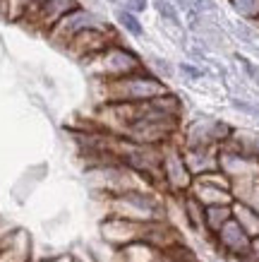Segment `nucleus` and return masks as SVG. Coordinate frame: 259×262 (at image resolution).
<instances>
[{
  "instance_id": "obj_26",
  "label": "nucleus",
  "mask_w": 259,
  "mask_h": 262,
  "mask_svg": "<svg viewBox=\"0 0 259 262\" xmlns=\"http://www.w3.org/2000/svg\"><path fill=\"white\" fill-rule=\"evenodd\" d=\"M75 262H82V260H79V257H75Z\"/></svg>"
},
{
  "instance_id": "obj_8",
  "label": "nucleus",
  "mask_w": 259,
  "mask_h": 262,
  "mask_svg": "<svg viewBox=\"0 0 259 262\" xmlns=\"http://www.w3.org/2000/svg\"><path fill=\"white\" fill-rule=\"evenodd\" d=\"M219 171L233 185L259 181V159L230 147V144H223L219 149Z\"/></svg>"
},
{
  "instance_id": "obj_15",
  "label": "nucleus",
  "mask_w": 259,
  "mask_h": 262,
  "mask_svg": "<svg viewBox=\"0 0 259 262\" xmlns=\"http://www.w3.org/2000/svg\"><path fill=\"white\" fill-rule=\"evenodd\" d=\"M233 219L243 226V231L250 238H257L259 236V212L257 209H252L250 205L236 200V202H233Z\"/></svg>"
},
{
  "instance_id": "obj_16",
  "label": "nucleus",
  "mask_w": 259,
  "mask_h": 262,
  "mask_svg": "<svg viewBox=\"0 0 259 262\" xmlns=\"http://www.w3.org/2000/svg\"><path fill=\"white\" fill-rule=\"evenodd\" d=\"M144 68L151 72V75H156L161 82H168L175 77V72H178V65H173L171 60H166L161 56H147L144 58Z\"/></svg>"
},
{
  "instance_id": "obj_2",
  "label": "nucleus",
  "mask_w": 259,
  "mask_h": 262,
  "mask_svg": "<svg viewBox=\"0 0 259 262\" xmlns=\"http://www.w3.org/2000/svg\"><path fill=\"white\" fill-rule=\"evenodd\" d=\"M108 216H120V219L139 224L166 222V212H168L163 200L147 188H130V190L108 195Z\"/></svg>"
},
{
  "instance_id": "obj_1",
  "label": "nucleus",
  "mask_w": 259,
  "mask_h": 262,
  "mask_svg": "<svg viewBox=\"0 0 259 262\" xmlns=\"http://www.w3.org/2000/svg\"><path fill=\"white\" fill-rule=\"evenodd\" d=\"M96 84L101 92V106H134V103L154 101L171 92L168 84L158 80L156 75H151L147 68L118 80L96 82Z\"/></svg>"
},
{
  "instance_id": "obj_3",
  "label": "nucleus",
  "mask_w": 259,
  "mask_h": 262,
  "mask_svg": "<svg viewBox=\"0 0 259 262\" xmlns=\"http://www.w3.org/2000/svg\"><path fill=\"white\" fill-rule=\"evenodd\" d=\"M84 70L94 77L96 82H110L132 75L137 70H144V60L139 53H134L132 48H127L123 41H115L113 46L101 51L99 56L84 60Z\"/></svg>"
},
{
  "instance_id": "obj_4",
  "label": "nucleus",
  "mask_w": 259,
  "mask_h": 262,
  "mask_svg": "<svg viewBox=\"0 0 259 262\" xmlns=\"http://www.w3.org/2000/svg\"><path fill=\"white\" fill-rule=\"evenodd\" d=\"M103 27H108V22H106L96 10L77 5L72 12H67L60 22L55 24L53 29L48 32V36H51V43H53V46L65 51V46H67L75 36H79V34H84V32H91V29H103Z\"/></svg>"
},
{
  "instance_id": "obj_6",
  "label": "nucleus",
  "mask_w": 259,
  "mask_h": 262,
  "mask_svg": "<svg viewBox=\"0 0 259 262\" xmlns=\"http://www.w3.org/2000/svg\"><path fill=\"white\" fill-rule=\"evenodd\" d=\"M161 181H163V190L171 192L173 198H180V195H187L192 183H195V176L190 173L187 164H185V157H182V149L178 142H171L163 147V157H161Z\"/></svg>"
},
{
  "instance_id": "obj_24",
  "label": "nucleus",
  "mask_w": 259,
  "mask_h": 262,
  "mask_svg": "<svg viewBox=\"0 0 259 262\" xmlns=\"http://www.w3.org/2000/svg\"><path fill=\"white\" fill-rule=\"evenodd\" d=\"M120 8L132 12V15H142L144 10L149 8V0H120Z\"/></svg>"
},
{
  "instance_id": "obj_10",
  "label": "nucleus",
  "mask_w": 259,
  "mask_h": 262,
  "mask_svg": "<svg viewBox=\"0 0 259 262\" xmlns=\"http://www.w3.org/2000/svg\"><path fill=\"white\" fill-rule=\"evenodd\" d=\"M211 241H214V246H216V250L223 253L226 257H233L238 262H247V257H250L252 238L245 233L243 226L236 219H230Z\"/></svg>"
},
{
  "instance_id": "obj_7",
  "label": "nucleus",
  "mask_w": 259,
  "mask_h": 262,
  "mask_svg": "<svg viewBox=\"0 0 259 262\" xmlns=\"http://www.w3.org/2000/svg\"><path fill=\"white\" fill-rule=\"evenodd\" d=\"M187 195H192L202 207L233 205L236 202V198H233V183L228 181L221 171L197 176Z\"/></svg>"
},
{
  "instance_id": "obj_22",
  "label": "nucleus",
  "mask_w": 259,
  "mask_h": 262,
  "mask_svg": "<svg viewBox=\"0 0 259 262\" xmlns=\"http://www.w3.org/2000/svg\"><path fill=\"white\" fill-rule=\"evenodd\" d=\"M233 34H236V36L243 41V43H247V46H254V41H257V32H254V29H252L247 22L233 24Z\"/></svg>"
},
{
  "instance_id": "obj_11",
  "label": "nucleus",
  "mask_w": 259,
  "mask_h": 262,
  "mask_svg": "<svg viewBox=\"0 0 259 262\" xmlns=\"http://www.w3.org/2000/svg\"><path fill=\"white\" fill-rule=\"evenodd\" d=\"M185 164H187L190 173L204 176L211 171H219V149L221 147H180Z\"/></svg>"
},
{
  "instance_id": "obj_14",
  "label": "nucleus",
  "mask_w": 259,
  "mask_h": 262,
  "mask_svg": "<svg viewBox=\"0 0 259 262\" xmlns=\"http://www.w3.org/2000/svg\"><path fill=\"white\" fill-rule=\"evenodd\" d=\"M233 219V205H216L204 207V231L209 238H214L228 222Z\"/></svg>"
},
{
  "instance_id": "obj_9",
  "label": "nucleus",
  "mask_w": 259,
  "mask_h": 262,
  "mask_svg": "<svg viewBox=\"0 0 259 262\" xmlns=\"http://www.w3.org/2000/svg\"><path fill=\"white\" fill-rule=\"evenodd\" d=\"M99 231H101V238L110 248H125L134 241H147L149 224L130 222V219H120V216H106Z\"/></svg>"
},
{
  "instance_id": "obj_23",
  "label": "nucleus",
  "mask_w": 259,
  "mask_h": 262,
  "mask_svg": "<svg viewBox=\"0 0 259 262\" xmlns=\"http://www.w3.org/2000/svg\"><path fill=\"white\" fill-rule=\"evenodd\" d=\"M178 72L185 75L187 80H202V77H204V70H202V68H197V65H192V63H187V60L178 63Z\"/></svg>"
},
{
  "instance_id": "obj_25",
  "label": "nucleus",
  "mask_w": 259,
  "mask_h": 262,
  "mask_svg": "<svg viewBox=\"0 0 259 262\" xmlns=\"http://www.w3.org/2000/svg\"><path fill=\"white\" fill-rule=\"evenodd\" d=\"M48 262H75V257L72 255H58V257H53V260H48Z\"/></svg>"
},
{
  "instance_id": "obj_21",
  "label": "nucleus",
  "mask_w": 259,
  "mask_h": 262,
  "mask_svg": "<svg viewBox=\"0 0 259 262\" xmlns=\"http://www.w3.org/2000/svg\"><path fill=\"white\" fill-rule=\"evenodd\" d=\"M230 106H233L236 111L250 116V118H259V103H254V101H247V99L233 96V99H230Z\"/></svg>"
},
{
  "instance_id": "obj_12",
  "label": "nucleus",
  "mask_w": 259,
  "mask_h": 262,
  "mask_svg": "<svg viewBox=\"0 0 259 262\" xmlns=\"http://www.w3.org/2000/svg\"><path fill=\"white\" fill-rule=\"evenodd\" d=\"M77 5H79L77 0H46V3L41 5V10L29 22H34L39 29H43V32H51L55 24L60 22L67 12H72Z\"/></svg>"
},
{
  "instance_id": "obj_18",
  "label": "nucleus",
  "mask_w": 259,
  "mask_h": 262,
  "mask_svg": "<svg viewBox=\"0 0 259 262\" xmlns=\"http://www.w3.org/2000/svg\"><path fill=\"white\" fill-rule=\"evenodd\" d=\"M228 5L245 22H259V0H228Z\"/></svg>"
},
{
  "instance_id": "obj_5",
  "label": "nucleus",
  "mask_w": 259,
  "mask_h": 262,
  "mask_svg": "<svg viewBox=\"0 0 259 262\" xmlns=\"http://www.w3.org/2000/svg\"><path fill=\"white\" fill-rule=\"evenodd\" d=\"M233 133L236 130L223 120L202 116L182 127V140L178 144L180 147H223L233 137Z\"/></svg>"
},
{
  "instance_id": "obj_13",
  "label": "nucleus",
  "mask_w": 259,
  "mask_h": 262,
  "mask_svg": "<svg viewBox=\"0 0 259 262\" xmlns=\"http://www.w3.org/2000/svg\"><path fill=\"white\" fill-rule=\"evenodd\" d=\"M115 260L118 262H166L163 250L151 246L147 241H134L125 248H115Z\"/></svg>"
},
{
  "instance_id": "obj_20",
  "label": "nucleus",
  "mask_w": 259,
  "mask_h": 262,
  "mask_svg": "<svg viewBox=\"0 0 259 262\" xmlns=\"http://www.w3.org/2000/svg\"><path fill=\"white\" fill-rule=\"evenodd\" d=\"M236 60L240 63V68H243L245 75H247V80H250L252 84H257V87H259V63L250 60V58L243 56V53H236Z\"/></svg>"
},
{
  "instance_id": "obj_19",
  "label": "nucleus",
  "mask_w": 259,
  "mask_h": 262,
  "mask_svg": "<svg viewBox=\"0 0 259 262\" xmlns=\"http://www.w3.org/2000/svg\"><path fill=\"white\" fill-rule=\"evenodd\" d=\"M154 10L158 12V17H161L163 22L173 24V27H180L182 24L180 12H178V8L173 5L171 0H154Z\"/></svg>"
},
{
  "instance_id": "obj_17",
  "label": "nucleus",
  "mask_w": 259,
  "mask_h": 262,
  "mask_svg": "<svg viewBox=\"0 0 259 262\" xmlns=\"http://www.w3.org/2000/svg\"><path fill=\"white\" fill-rule=\"evenodd\" d=\"M115 22L125 29L130 36H134V39H139V36H144V24L139 22V15H132V12H127V10L118 8L115 10Z\"/></svg>"
}]
</instances>
